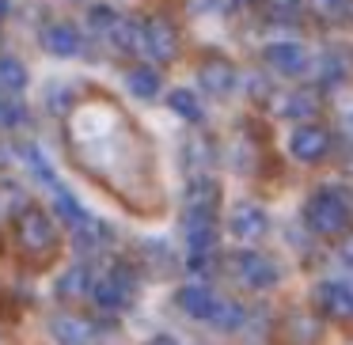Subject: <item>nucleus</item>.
<instances>
[{
    "mask_svg": "<svg viewBox=\"0 0 353 345\" xmlns=\"http://www.w3.org/2000/svg\"><path fill=\"white\" fill-rule=\"evenodd\" d=\"M304 220L315 236H338L350 224V198L338 186H319L304 205Z\"/></svg>",
    "mask_w": 353,
    "mask_h": 345,
    "instance_id": "obj_1",
    "label": "nucleus"
},
{
    "mask_svg": "<svg viewBox=\"0 0 353 345\" xmlns=\"http://www.w3.org/2000/svg\"><path fill=\"white\" fill-rule=\"evenodd\" d=\"M16 239L27 254H50L57 247V228L42 209L27 205V209H19V216H16Z\"/></svg>",
    "mask_w": 353,
    "mask_h": 345,
    "instance_id": "obj_2",
    "label": "nucleus"
},
{
    "mask_svg": "<svg viewBox=\"0 0 353 345\" xmlns=\"http://www.w3.org/2000/svg\"><path fill=\"white\" fill-rule=\"evenodd\" d=\"M133 296H137V273L130 266H114L110 273L95 277L92 284V300L99 307H107V311H122Z\"/></svg>",
    "mask_w": 353,
    "mask_h": 345,
    "instance_id": "obj_3",
    "label": "nucleus"
},
{
    "mask_svg": "<svg viewBox=\"0 0 353 345\" xmlns=\"http://www.w3.org/2000/svg\"><path fill=\"white\" fill-rule=\"evenodd\" d=\"M152 65H168L179 57V34L168 19H145L141 23V50Z\"/></svg>",
    "mask_w": 353,
    "mask_h": 345,
    "instance_id": "obj_4",
    "label": "nucleus"
},
{
    "mask_svg": "<svg viewBox=\"0 0 353 345\" xmlns=\"http://www.w3.org/2000/svg\"><path fill=\"white\" fill-rule=\"evenodd\" d=\"M232 262H236V273H239V281H243L247 289L266 292V289H274V284L281 281L277 262L270 258V254H262V251H239Z\"/></svg>",
    "mask_w": 353,
    "mask_h": 345,
    "instance_id": "obj_5",
    "label": "nucleus"
},
{
    "mask_svg": "<svg viewBox=\"0 0 353 345\" xmlns=\"http://www.w3.org/2000/svg\"><path fill=\"white\" fill-rule=\"evenodd\" d=\"M285 148H289L292 160H300V163H315V160H323V156H327L330 137H327V129H323V125H315V122H300V125H292V133L285 137Z\"/></svg>",
    "mask_w": 353,
    "mask_h": 345,
    "instance_id": "obj_6",
    "label": "nucleus"
},
{
    "mask_svg": "<svg viewBox=\"0 0 353 345\" xmlns=\"http://www.w3.org/2000/svg\"><path fill=\"white\" fill-rule=\"evenodd\" d=\"M228 231H232V239H239V243H259V239L270 231L266 209L254 205V201H239V205H232Z\"/></svg>",
    "mask_w": 353,
    "mask_h": 345,
    "instance_id": "obj_7",
    "label": "nucleus"
},
{
    "mask_svg": "<svg viewBox=\"0 0 353 345\" xmlns=\"http://www.w3.org/2000/svg\"><path fill=\"white\" fill-rule=\"evenodd\" d=\"M315 307L323 319L350 322L353 319V284L345 281H319L315 284Z\"/></svg>",
    "mask_w": 353,
    "mask_h": 345,
    "instance_id": "obj_8",
    "label": "nucleus"
},
{
    "mask_svg": "<svg viewBox=\"0 0 353 345\" xmlns=\"http://www.w3.org/2000/svg\"><path fill=\"white\" fill-rule=\"evenodd\" d=\"M198 80H201V92H209L213 99H228L239 87V72L228 57H205L198 65Z\"/></svg>",
    "mask_w": 353,
    "mask_h": 345,
    "instance_id": "obj_9",
    "label": "nucleus"
},
{
    "mask_svg": "<svg viewBox=\"0 0 353 345\" xmlns=\"http://www.w3.org/2000/svg\"><path fill=\"white\" fill-rule=\"evenodd\" d=\"M42 50H46L50 57L72 61V57L84 54V34H80V27L69 23V19H54V23L42 31Z\"/></svg>",
    "mask_w": 353,
    "mask_h": 345,
    "instance_id": "obj_10",
    "label": "nucleus"
},
{
    "mask_svg": "<svg viewBox=\"0 0 353 345\" xmlns=\"http://www.w3.org/2000/svg\"><path fill=\"white\" fill-rule=\"evenodd\" d=\"M262 57H266V65L277 76H300L307 69V50L300 42H270L262 50Z\"/></svg>",
    "mask_w": 353,
    "mask_h": 345,
    "instance_id": "obj_11",
    "label": "nucleus"
},
{
    "mask_svg": "<svg viewBox=\"0 0 353 345\" xmlns=\"http://www.w3.org/2000/svg\"><path fill=\"white\" fill-rule=\"evenodd\" d=\"M175 304L183 307L190 319L209 322V319H213V311H216V304H221V296H216L209 284H183V289L175 292Z\"/></svg>",
    "mask_w": 353,
    "mask_h": 345,
    "instance_id": "obj_12",
    "label": "nucleus"
},
{
    "mask_svg": "<svg viewBox=\"0 0 353 345\" xmlns=\"http://www.w3.org/2000/svg\"><path fill=\"white\" fill-rule=\"evenodd\" d=\"M50 337H54L57 345H92L95 330H92V322L80 319V315L57 311L54 319H50Z\"/></svg>",
    "mask_w": 353,
    "mask_h": 345,
    "instance_id": "obj_13",
    "label": "nucleus"
},
{
    "mask_svg": "<svg viewBox=\"0 0 353 345\" xmlns=\"http://www.w3.org/2000/svg\"><path fill=\"white\" fill-rule=\"evenodd\" d=\"M50 198H54V213H57V220H61L69 231H77V228H84V224H92V220H95V216H92V213H88V209L77 201V194L65 190V186L50 190Z\"/></svg>",
    "mask_w": 353,
    "mask_h": 345,
    "instance_id": "obj_14",
    "label": "nucleus"
},
{
    "mask_svg": "<svg viewBox=\"0 0 353 345\" xmlns=\"http://www.w3.org/2000/svg\"><path fill=\"white\" fill-rule=\"evenodd\" d=\"M125 87H130V95H137V99H156V95L163 92V76L156 65H133L130 72H125Z\"/></svg>",
    "mask_w": 353,
    "mask_h": 345,
    "instance_id": "obj_15",
    "label": "nucleus"
},
{
    "mask_svg": "<svg viewBox=\"0 0 353 345\" xmlns=\"http://www.w3.org/2000/svg\"><path fill=\"white\" fill-rule=\"evenodd\" d=\"M92 284H95V273L88 266H69L57 277V296L61 300H84V296H92Z\"/></svg>",
    "mask_w": 353,
    "mask_h": 345,
    "instance_id": "obj_16",
    "label": "nucleus"
},
{
    "mask_svg": "<svg viewBox=\"0 0 353 345\" xmlns=\"http://www.w3.org/2000/svg\"><path fill=\"white\" fill-rule=\"evenodd\" d=\"M315 110H319V92H312V87H296L281 99V118H289V122H307V118H315Z\"/></svg>",
    "mask_w": 353,
    "mask_h": 345,
    "instance_id": "obj_17",
    "label": "nucleus"
},
{
    "mask_svg": "<svg viewBox=\"0 0 353 345\" xmlns=\"http://www.w3.org/2000/svg\"><path fill=\"white\" fill-rule=\"evenodd\" d=\"M27 84H31L27 65L19 61V57H12V54H0V92L19 95V92H27Z\"/></svg>",
    "mask_w": 353,
    "mask_h": 345,
    "instance_id": "obj_18",
    "label": "nucleus"
},
{
    "mask_svg": "<svg viewBox=\"0 0 353 345\" xmlns=\"http://www.w3.org/2000/svg\"><path fill=\"white\" fill-rule=\"evenodd\" d=\"M168 107L175 110V118H183V122H201V118H205L201 99L190 92V87H175V92L168 95Z\"/></svg>",
    "mask_w": 353,
    "mask_h": 345,
    "instance_id": "obj_19",
    "label": "nucleus"
},
{
    "mask_svg": "<svg viewBox=\"0 0 353 345\" xmlns=\"http://www.w3.org/2000/svg\"><path fill=\"white\" fill-rule=\"evenodd\" d=\"M110 46H114V50H122V54H137V50H141V23H137V19H118V23H114V31H110Z\"/></svg>",
    "mask_w": 353,
    "mask_h": 345,
    "instance_id": "obj_20",
    "label": "nucleus"
},
{
    "mask_svg": "<svg viewBox=\"0 0 353 345\" xmlns=\"http://www.w3.org/2000/svg\"><path fill=\"white\" fill-rule=\"evenodd\" d=\"M345 76H350V61H345L338 50H330V54H323V61H319V80H323V87H338V84H345Z\"/></svg>",
    "mask_w": 353,
    "mask_h": 345,
    "instance_id": "obj_21",
    "label": "nucleus"
},
{
    "mask_svg": "<svg viewBox=\"0 0 353 345\" xmlns=\"http://www.w3.org/2000/svg\"><path fill=\"white\" fill-rule=\"evenodd\" d=\"M243 322H247L243 304H236V300H224V296H221V304H216V311H213V319H209V326H216V330H239Z\"/></svg>",
    "mask_w": 353,
    "mask_h": 345,
    "instance_id": "obj_22",
    "label": "nucleus"
},
{
    "mask_svg": "<svg viewBox=\"0 0 353 345\" xmlns=\"http://www.w3.org/2000/svg\"><path fill=\"white\" fill-rule=\"evenodd\" d=\"M118 19H122V16H118V12L110 8V4H92V8H88V31H92L95 39H103V42H107Z\"/></svg>",
    "mask_w": 353,
    "mask_h": 345,
    "instance_id": "obj_23",
    "label": "nucleus"
},
{
    "mask_svg": "<svg viewBox=\"0 0 353 345\" xmlns=\"http://www.w3.org/2000/svg\"><path fill=\"white\" fill-rule=\"evenodd\" d=\"M209 167H213V148L205 140H190L186 145V171L190 175H205Z\"/></svg>",
    "mask_w": 353,
    "mask_h": 345,
    "instance_id": "obj_24",
    "label": "nucleus"
},
{
    "mask_svg": "<svg viewBox=\"0 0 353 345\" xmlns=\"http://www.w3.org/2000/svg\"><path fill=\"white\" fill-rule=\"evenodd\" d=\"M27 122H31V114H27L12 95H0V125H8L12 129V125H27Z\"/></svg>",
    "mask_w": 353,
    "mask_h": 345,
    "instance_id": "obj_25",
    "label": "nucleus"
},
{
    "mask_svg": "<svg viewBox=\"0 0 353 345\" xmlns=\"http://www.w3.org/2000/svg\"><path fill=\"white\" fill-rule=\"evenodd\" d=\"M300 4H304V0H266V12L277 19H292L300 12Z\"/></svg>",
    "mask_w": 353,
    "mask_h": 345,
    "instance_id": "obj_26",
    "label": "nucleus"
},
{
    "mask_svg": "<svg viewBox=\"0 0 353 345\" xmlns=\"http://www.w3.org/2000/svg\"><path fill=\"white\" fill-rule=\"evenodd\" d=\"M307 4H312V12H315V16H338L345 0H307Z\"/></svg>",
    "mask_w": 353,
    "mask_h": 345,
    "instance_id": "obj_27",
    "label": "nucleus"
},
{
    "mask_svg": "<svg viewBox=\"0 0 353 345\" xmlns=\"http://www.w3.org/2000/svg\"><path fill=\"white\" fill-rule=\"evenodd\" d=\"M338 254H342V262H345V266H353V236H345V239H342Z\"/></svg>",
    "mask_w": 353,
    "mask_h": 345,
    "instance_id": "obj_28",
    "label": "nucleus"
},
{
    "mask_svg": "<svg viewBox=\"0 0 353 345\" xmlns=\"http://www.w3.org/2000/svg\"><path fill=\"white\" fill-rule=\"evenodd\" d=\"M148 345H179V342H175V337H171V334H160V337H152V342H148Z\"/></svg>",
    "mask_w": 353,
    "mask_h": 345,
    "instance_id": "obj_29",
    "label": "nucleus"
},
{
    "mask_svg": "<svg viewBox=\"0 0 353 345\" xmlns=\"http://www.w3.org/2000/svg\"><path fill=\"white\" fill-rule=\"evenodd\" d=\"M342 125H345V133H353V107L342 114Z\"/></svg>",
    "mask_w": 353,
    "mask_h": 345,
    "instance_id": "obj_30",
    "label": "nucleus"
},
{
    "mask_svg": "<svg viewBox=\"0 0 353 345\" xmlns=\"http://www.w3.org/2000/svg\"><path fill=\"white\" fill-rule=\"evenodd\" d=\"M8 12H12V0H0V19L8 16Z\"/></svg>",
    "mask_w": 353,
    "mask_h": 345,
    "instance_id": "obj_31",
    "label": "nucleus"
}]
</instances>
